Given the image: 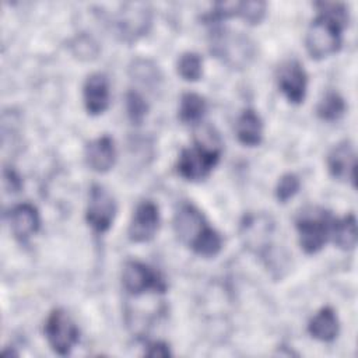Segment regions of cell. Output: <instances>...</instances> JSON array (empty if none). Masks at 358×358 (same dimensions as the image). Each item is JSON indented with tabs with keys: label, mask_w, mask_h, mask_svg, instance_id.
I'll list each match as a JSON object with an SVG mask.
<instances>
[{
	"label": "cell",
	"mask_w": 358,
	"mask_h": 358,
	"mask_svg": "<svg viewBox=\"0 0 358 358\" xmlns=\"http://www.w3.org/2000/svg\"><path fill=\"white\" fill-rule=\"evenodd\" d=\"M315 6L319 13L306 31L305 46L312 59L320 60L340 50L341 35L350 15L344 3L319 1Z\"/></svg>",
	"instance_id": "obj_1"
},
{
	"label": "cell",
	"mask_w": 358,
	"mask_h": 358,
	"mask_svg": "<svg viewBox=\"0 0 358 358\" xmlns=\"http://www.w3.org/2000/svg\"><path fill=\"white\" fill-rule=\"evenodd\" d=\"M210 52L228 67L241 70L255 59L256 45L243 32L217 27L210 35Z\"/></svg>",
	"instance_id": "obj_2"
},
{
	"label": "cell",
	"mask_w": 358,
	"mask_h": 358,
	"mask_svg": "<svg viewBox=\"0 0 358 358\" xmlns=\"http://www.w3.org/2000/svg\"><path fill=\"white\" fill-rule=\"evenodd\" d=\"M334 220L330 211L320 207H308L301 211L296 218V231L305 253L313 255L326 245L331 236Z\"/></svg>",
	"instance_id": "obj_3"
},
{
	"label": "cell",
	"mask_w": 358,
	"mask_h": 358,
	"mask_svg": "<svg viewBox=\"0 0 358 358\" xmlns=\"http://www.w3.org/2000/svg\"><path fill=\"white\" fill-rule=\"evenodd\" d=\"M152 21V13L145 3H124L113 13L109 25L113 35L126 43H133L144 36Z\"/></svg>",
	"instance_id": "obj_4"
},
{
	"label": "cell",
	"mask_w": 358,
	"mask_h": 358,
	"mask_svg": "<svg viewBox=\"0 0 358 358\" xmlns=\"http://www.w3.org/2000/svg\"><path fill=\"white\" fill-rule=\"evenodd\" d=\"M220 143L206 144L203 141H197L196 145L183 148L179 154L176 162L178 173L186 180L200 182L211 173L220 161Z\"/></svg>",
	"instance_id": "obj_5"
},
{
	"label": "cell",
	"mask_w": 358,
	"mask_h": 358,
	"mask_svg": "<svg viewBox=\"0 0 358 358\" xmlns=\"http://www.w3.org/2000/svg\"><path fill=\"white\" fill-rule=\"evenodd\" d=\"M275 222L271 215L264 213H249L241 222V236L245 246L266 260L267 264L274 259L273 256V235Z\"/></svg>",
	"instance_id": "obj_6"
},
{
	"label": "cell",
	"mask_w": 358,
	"mask_h": 358,
	"mask_svg": "<svg viewBox=\"0 0 358 358\" xmlns=\"http://www.w3.org/2000/svg\"><path fill=\"white\" fill-rule=\"evenodd\" d=\"M122 284L133 296H140L145 292L164 294L168 288L164 275L158 270L138 260H127L124 263Z\"/></svg>",
	"instance_id": "obj_7"
},
{
	"label": "cell",
	"mask_w": 358,
	"mask_h": 358,
	"mask_svg": "<svg viewBox=\"0 0 358 358\" xmlns=\"http://www.w3.org/2000/svg\"><path fill=\"white\" fill-rule=\"evenodd\" d=\"M45 336L52 350L59 355H69L78 343L80 330L64 309H53L45 322Z\"/></svg>",
	"instance_id": "obj_8"
},
{
	"label": "cell",
	"mask_w": 358,
	"mask_h": 358,
	"mask_svg": "<svg viewBox=\"0 0 358 358\" xmlns=\"http://www.w3.org/2000/svg\"><path fill=\"white\" fill-rule=\"evenodd\" d=\"M117 206L112 193L102 185H92L88 194L85 220L98 234L106 232L116 217Z\"/></svg>",
	"instance_id": "obj_9"
},
{
	"label": "cell",
	"mask_w": 358,
	"mask_h": 358,
	"mask_svg": "<svg viewBox=\"0 0 358 358\" xmlns=\"http://www.w3.org/2000/svg\"><path fill=\"white\" fill-rule=\"evenodd\" d=\"M210 227L204 214L192 203H182L173 217V229L178 239L192 248L200 235Z\"/></svg>",
	"instance_id": "obj_10"
},
{
	"label": "cell",
	"mask_w": 358,
	"mask_h": 358,
	"mask_svg": "<svg viewBox=\"0 0 358 358\" xmlns=\"http://www.w3.org/2000/svg\"><path fill=\"white\" fill-rule=\"evenodd\" d=\"M277 84L291 103H301L306 95L308 74L296 59H289L278 67Z\"/></svg>",
	"instance_id": "obj_11"
},
{
	"label": "cell",
	"mask_w": 358,
	"mask_h": 358,
	"mask_svg": "<svg viewBox=\"0 0 358 358\" xmlns=\"http://www.w3.org/2000/svg\"><path fill=\"white\" fill-rule=\"evenodd\" d=\"M159 222L161 217L158 206L151 200L141 201L136 207L130 220L127 229L129 239L136 243H144L151 241L158 232Z\"/></svg>",
	"instance_id": "obj_12"
},
{
	"label": "cell",
	"mask_w": 358,
	"mask_h": 358,
	"mask_svg": "<svg viewBox=\"0 0 358 358\" xmlns=\"http://www.w3.org/2000/svg\"><path fill=\"white\" fill-rule=\"evenodd\" d=\"M8 225L13 236L20 242H27L41 227L38 208L31 203H21L8 213Z\"/></svg>",
	"instance_id": "obj_13"
},
{
	"label": "cell",
	"mask_w": 358,
	"mask_h": 358,
	"mask_svg": "<svg viewBox=\"0 0 358 358\" xmlns=\"http://www.w3.org/2000/svg\"><path fill=\"white\" fill-rule=\"evenodd\" d=\"M327 169L334 179L355 183V151L351 141H340L330 150L327 154Z\"/></svg>",
	"instance_id": "obj_14"
},
{
	"label": "cell",
	"mask_w": 358,
	"mask_h": 358,
	"mask_svg": "<svg viewBox=\"0 0 358 358\" xmlns=\"http://www.w3.org/2000/svg\"><path fill=\"white\" fill-rule=\"evenodd\" d=\"M84 106L92 116L101 115L109 106V81L103 73H92L87 77L83 88Z\"/></svg>",
	"instance_id": "obj_15"
},
{
	"label": "cell",
	"mask_w": 358,
	"mask_h": 358,
	"mask_svg": "<svg viewBox=\"0 0 358 358\" xmlns=\"http://www.w3.org/2000/svg\"><path fill=\"white\" fill-rule=\"evenodd\" d=\"M85 162L87 165L99 173L108 172L116 162L115 141L109 136H101L85 145Z\"/></svg>",
	"instance_id": "obj_16"
},
{
	"label": "cell",
	"mask_w": 358,
	"mask_h": 358,
	"mask_svg": "<svg viewBox=\"0 0 358 358\" xmlns=\"http://www.w3.org/2000/svg\"><path fill=\"white\" fill-rule=\"evenodd\" d=\"M309 334L322 343H331L340 333V322L333 308H322L308 323Z\"/></svg>",
	"instance_id": "obj_17"
},
{
	"label": "cell",
	"mask_w": 358,
	"mask_h": 358,
	"mask_svg": "<svg viewBox=\"0 0 358 358\" xmlns=\"http://www.w3.org/2000/svg\"><path fill=\"white\" fill-rule=\"evenodd\" d=\"M235 131L238 140L243 145H259L263 140V120L260 115L252 108L243 109L236 119Z\"/></svg>",
	"instance_id": "obj_18"
},
{
	"label": "cell",
	"mask_w": 358,
	"mask_h": 358,
	"mask_svg": "<svg viewBox=\"0 0 358 358\" xmlns=\"http://www.w3.org/2000/svg\"><path fill=\"white\" fill-rule=\"evenodd\" d=\"M334 243L343 250H351L357 245V218L354 213L347 214L340 220H334L331 228Z\"/></svg>",
	"instance_id": "obj_19"
},
{
	"label": "cell",
	"mask_w": 358,
	"mask_h": 358,
	"mask_svg": "<svg viewBox=\"0 0 358 358\" xmlns=\"http://www.w3.org/2000/svg\"><path fill=\"white\" fill-rule=\"evenodd\" d=\"M207 110L206 99L196 92H185L180 96L178 117L182 123H199Z\"/></svg>",
	"instance_id": "obj_20"
},
{
	"label": "cell",
	"mask_w": 358,
	"mask_h": 358,
	"mask_svg": "<svg viewBox=\"0 0 358 358\" xmlns=\"http://www.w3.org/2000/svg\"><path fill=\"white\" fill-rule=\"evenodd\" d=\"M130 74L136 81L152 90L158 88L159 83L162 81V74L158 66H155L151 60L147 59L134 60L130 66Z\"/></svg>",
	"instance_id": "obj_21"
},
{
	"label": "cell",
	"mask_w": 358,
	"mask_h": 358,
	"mask_svg": "<svg viewBox=\"0 0 358 358\" xmlns=\"http://www.w3.org/2000/svg\"><path fill=\"white\" fill-rule=\"evenodd\" d=\"M345 112V102L338 92L329 91L326 95L319 101L316 113L322 120L334 122L338 120Z\"/></svg>",
	"instance_id": "obj_22"
},
{
	"label": "cell",
	"mask_w": 358,
	"mask_h": 358,
	"mask_svg": "<svg viewBox=\"0 0 358 358\" xmlns=\"http://www.w3.org/2000/svg\"><path fill=\"white\" fill-rule=\"evenodd\" d=\"M194 253L203 257H214L222 249V238L211 225L200 235V238L190 248Z\"/></svg>",
	"instance_id": "obj_23"
},
{
	"label": "cell",
	"mask_w": 358,
	"mask_h": 358,
	"mask_svg": "<svg viewBox=\"0 0 358 358\" xmlns=\"http://www.w3.org/2000/svg\"><path fill=\"white\" fill-rule=\"evenodd\" d=\"M176 70L185 81H197L203 74V60L196 52H185L176 62Z\"/></svg>",
	"instance_id": "obj_24"
},
{
	"label": "cell",
	"mask_w": 358,
	"mask_h": 358,
	"mask_svg": "<svg viewBox=\"0 0 358 358\" xmlns=\"http://www.w3.org/2000/svg\"><path fill=\"white\" fill-rule=\"evenodd\" d=\"M124 105H126L127 117L131 120V123L140 124L145 119V116L148 113V103L140 92L130 90L126 94Z\"/></svg>",
	"instance_id": "obj_25"
},
{
	"label": "cell",
	"mask_w": 358,
	"mask_h": 358,
	"mask_svg": "<svg viewBox=\"0 0 358 358\" xmlns=\"http://www.w3.org/2000/svg\"><path fill=\"white\" fill-rule=\"evenodd\" d=\"M267 4L260 0H252V1H239L238 7V17H241L245 22L250 25L259 24L264 15H266Z\"/></svg>",
	"instance_id": "obj_26"
},
{
	"label": "cell",
	"mask_w": 358,
	"mask_h": 358,
	"mask_svg": "<svg viewBox=\"0 0 358 358\" xmlns=\"http://www.w3.org/2000/svg\"><path fill=\"white\" fill-rule=\"evenodd\" d=\"M301 182L299 178L295 173H285L280 178L277 186H275V197L280 203H285L289 199H292L298 190H299Z\"/></svg>",
	"instance_id": "obj_27"
},
{
	"label": "cell",
	"mask_w": 358,
	"mask_h": 358,
	"mask_svg": "<svg viewBox=\"0 0 358 358\" xmlns=\"http://www.w3.org/2000/svg\"><path fill=\"white\" fill-rule=\"evenodd\" d=\"M147 357H169L172 352L169 350V345L164 341H152L147 344V348L144 351Z\"/></svg>",
	"instance_id": "obj_28"
},
{
	"label": "cell",
	"mask_w": 358,
	"mask_h": 358,
	"mask_svg": "<svg viewBox=\"0 0 358 358\" xmlns=\"http://www.w3.org/2000/svg\"><path fill=\"white\" fill-rule=\"evenodd\" d=\"M3 178H4V183L8 186V189L11 192H18L22 186V182L20 179V176L15 173L14 169H4L3 171Z\"/></svg>",
	"instance_id": "obj_29"
}]
</instances>
